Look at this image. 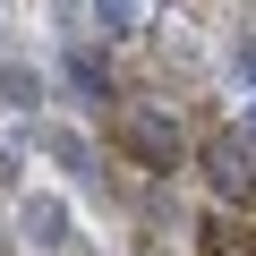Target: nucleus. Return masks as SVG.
<instances>
[{"label":"nucleus","mask_w":256,"mask_h":256,"mask_svg":"<svg viewBox=\"0 0 256 256\" xmlns=\"http://www.w3.org/2000/svg\"><path fill=\"white\" fill-rule=\"evenodd\" d=\"M196 171H205V188L222 196V214H239V205H256V146H239L230 128H222V137H205V146H196Z\"/></svg>","instance_id":"nucleus-2"},{"label":"nucleus","mask_w":256,"mask_h":256,"mask_svg":"<svg viewBox=\"0 0 256 256\" xmlns=\"http://www.w3.org/2000/svg\"><path fill=\"white\" fill-rule=\"evenodd\" d=\"M196 256H256V222H248V214H222V205H214V214L196 222Z\"/></svg>","instance_id":"nucleus-3"},{"label":"nucleus","mask_w":256,"mask_h":256,"mask_svg":"<svg viewBox=\"0 0 256 256\" xmlns=\"http://www.w3.org/2000/svg\"><path fill=\"white\" fill-rule=\"evenodd\" d=\"M0 102H9V111H34V102H43V77H34L26 60H0Z\"/></svg>","instance_id":"nucleus-7"},{"label":"nucleus","mask_w":256,"mask_h":256,"mask_svg":"<svg viewBox=\"0 0 256 256\" xmlns=\"http://www.w3.org/2000/svg\"><path fill=\"white\" fill-rule=\"evenodd\" d=\"M111 146L137 162V171H180L188 162V137L162 102H111Z\"/></svg>","instance_id":"nucleus-1"},{"label":"nucleus","mask_w":256,"mask_h":256,"mask_svg":"<svg viewBox=\"0 0 256 256\" xmlns=\"http://www.w3.org/2000/svg\"><path fill=\"white\" fill-rule=\"evenodd\" d=\"M94 26L102 34H137V9H128V0H94Z\"/></svg>","instance_id":"nucleus-8"},{"label":"nucleus","mask_w":256,"mask_h":256,"mask_svg":"<svg viewBox=\"0 0 256 256\" xmlns=\"http://www.w3.org/2000/svg\"><path fill=\"white\" fill-rule=\"evenodd\" d=\"M26 230H34V248H60L68 239V205L60 196H26Z\"/></svg>","instance_id":"nucleus-6"},{"label":"nucleus","mask_w":256,"mask_h":256,"mask_svg":"<svg viewBox=\"0 0 256 256\" xmlns=\"http://www.w3.org/2000/svg\"><path fill=\"white\" fill-rule=\"evenodd\" d=\"M0 188H18V146L0 137Z\"/></svg>","instance_id":"nucleus-9"},{"label":"nucleus","mask_w":256,"mask_h":256,"mask_svg":"<svg viewBox=\"0 0 256 256\" xmlns=\"http://www.w3.org/2000/svg\"><path fill=\"white\" fill-rule=\"evenodd\" d=\"M43 154H52L68 180H94V146L77 137V128H43Z\"/></svg>","instance_id":"nucleus-5"},{"label":"nucleus","mask_w":256,"mask_h":256,"mask_svg":"<svg viewBox=\"0 0 256 256\" xmlns=\"http://www.w3.org/2000/svg\"><path fill=\"white\" fill-rule=\"evenodd\" d=\"M0 256H9V248H0Z\"/></svg>","instance_id":"nucleus-10"},{"label":"nucleus","mask_w":256,"mask_h":256,"mask_svg":"<svg viewBox=\"0 0 256 256\" xmlns=\"http://www.w3.org/2000/svg\"><path fill=\"white\" fill-rule=\"evenodd\" d=\"M60 77H68V86H77L86 102H120V86H111V68H102V60H94L86 43H68V60H60Z\"/></svg>","instance_id":"nucleus-4"}]
</instances>
